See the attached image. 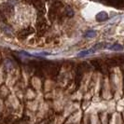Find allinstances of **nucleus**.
I'll use <instances>...</instances> for the list:
<instances>
[{
	"instance_id": "f257e3e1",
	"label": "nucleus",
	"mask_w": 124,
	"mask_h": 124,
	"mask_svg": "<svg viewBox=\"0 0 124 124\" xmlns=\"http://www.w3.org/2000/svg\"><path fill=\"white\" fill-rule=\"evenodd\" d=\"M106 50H112V51H122V50H123V46L118 43L108 44Z\"/></svg>"
},
{
	"instance_id": "f03ea898",
	"label": "nucleus",
	"mask_w": 124,
	"mask_h": 124,
	"mask_svg": "<svg viewBox=\"0 0 124 124\" xmlns=\"http://www.w3.org/2000/svg\"><path fill=\"white\" fill-rule=\"evenodd\" d=\"M108 18H109V16H108L107 12H106V11H100L95 16L96 21H98V22H106V21L108 20Z\"/></svg>"
},
{
	"instance_id": "7ed1b4c3",
	"label": "nucleus",
	"mask_w": 124,
	"mask_h": 124,
	"mask_svg": "<svg viewBox=\"0 0 124 124\" xmlns=\"http://www.w3.org/2000/svg\"><path fill=\"white\" fill-rule=\"evenodd\" d=\"M97 50H95V49H88V50H83L79 51L78 53V57H79V58H82V57H85V56L87 55H91V54H93V53H95Z\"/></svg>"
},
{
	"instance_id": "20e7f679",
	"label": "nucleus",
	"mask_w": 124,
	"mask_h": 124,
	"mask_svg": "<svg viewBox=\"0 0 124 124\" xmlns=\"http://www.w3.org/2000/svg\"><path fill=\"white\" fill-rule=\"evenodd\" d=\"M0 28H1V31L3 32L5 35H7V36H12L13 30L9 25L1 24V27H0Z\"/></svg>"
},
{
	"instance_id": "39448f33",
	"label": "nucleus",
	"mask_w": 124,
	"mask_h": 124,
	"mask_svg": "<svg viewBox=\"0 0 124 124\" xmlns=\"http://www.w3.org/2000/svg\"><path fill=\"white\" fill-rule=\"evenodd\" d=\"M107 46H108V43L102 42V43L95 44L93 48V49H95L96 50H103V49H106V48H107Z\"/></svg>"
},
{
	"instance_id": "423d86ee",
	"label": "nucleus",
	"mask_w": 124,
	"mask_h": 124,
	"mask_svg": "<svg viewBox=\"0 0 124 124\" xmlns=\"http://www.w3.org/2000/svg\"><path fill=\"white\" fill-rule=\"evenodd\" d=\"M96 35H97V32L95 31V30L91 29V30H88V31L85 33V37H88V38H93V37H96Z\"/></svg>"
},
{
	"instance_id": "0eeeda50",
	"label": "nucleus",
	"mask_w": 124,
	"mask_h": 124,
	"mask_svg": "<svg viewBox=\"0 0 124 124\" xmlns=\"http://www.w3.org/2000/svg\"><path fill=\"white\" fill-rule=\"evenodd\" d=\"M5 67L7 70H10L13 68V63L10 60H6L5 61Z\"/></svg>"
},
{
	"instance_id": "6e6552de",
	"label": "nucleus",
	"mask_w": 124,
	"mask_h": 124,
	"mask_svg": "<svg viewBox=\"0 0 124 124\" xmlns=\"http://www.w3.org/2000/svg\"><path fill=\"white\" fill-rule=\"evenodd\" d=\"M35 55H38V56H42V57H44V56L50 55V52H47V51H41V52H37V53H36Z\"/></svg>"
}]
</instances>
